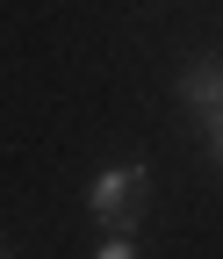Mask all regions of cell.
Masks as SVG:
<instances>
[{
	"instance_id": "6da1fadb",
	"label": "cell",
	"mask_w": 223,
	"mask_h": 259,
	"mask_svg": "<svg viewBox=\"0 0 223 259\" xmlns=\"http://www.w3.org/2000/svg\"><path fill=\"white\" fill-rule=\"evenodd\" d=\"M144 194H151V173L137 158H122V166H101L86 180V209H94L101 231H137L144 223Z\"/></svg>"
},
{
	"instance_id": "7a4b0ae2",
	"label": "cell",
	"mask_w": 223,
	"mask_h": 259,
	"mask_svg": "<svg viewBox=\"0 0 223 259\" xmlns=\"http://www.w3.org/2000/svg\"><path fill=\"white\" fill-rule=\"evenodd\" d=\"M180 101H187V115H195L202 130L209 122H223V58H195L180 72Z\"/></svg>"
},
{
	"instance_id": "3957f363",
	"label": "cell",
	"mask_w": 223,
	"mask_h": 259,
	"mask_svg": "<svg viewBox=\"0 0 223 259\" xmlns=\"http://www.w3.org/2000/svg\"><path fill=\"white\" fill-rule=\"evenodd\" d=\"M94 259H137L130 231H101V245H94Z\"/></svg>"
},
{
	"instance_id": "277c9868",
	"label": "cell",
	"mask_w": 223,
	"mask_h": 259,
	"mask_svg": "<svg viewBox=\"0 0 223 259\" xmlns=\"http://www.w3.org/2000/svg\"><path fill=\"white\" fill-rule=\"evenodd\" d=\"M0 259H15V245H8V238H0Z\"/></svg>"
},
{
	"instance_id": "5b68a950",
	"label": "cell",
	"mask_w": 223,
	"mask_h": 259,
	"mask_svg": "<svg viewBox=\"0 0 223 259\" xmlns=\"http://www.w3.org/2000/svg\"><path fill=\"white\" fill-rule=\"evenodd\" d=\"M216 166H223V158H216Z\"/></svg>"
}]
</instances>
